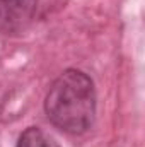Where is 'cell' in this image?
I'll list each match as a JSON object with an SVG mask.
<instances>
[{"label": "cell", "mask_w": 145, "mask_h": 147, "mask_svg": "<svg viewBox=\"0 0 145 147\" xmlns=\"http://www.w3.org/2000/svg\"><path fill=\"white\" fill-rule=\"evenodd\" d=\"M17 147H60V144L55 139H51L48 134H44L41 128L29 127L21 134Z\"/></svg>", "instance_id": "3957f363"}, {"label": "cell", "mask_w": 145, "mask_h": 147, "mask_svg": "<svg viewBox=\"0 0 145 147\" xmlns=\"http://www.w3.org/2000/svg\"><path fill=\"white\" fill-rule=\"evenodd\" d=\"M44 111L48 120L65 134L80 135L91 128L96 118V87L82 70L68 69L51 84Z\"/></svg>", "instance_id": "6da1fadb"}, {"label": "cell", "mask_w": 145, "mask_h": 147, "mask_svg": "<svg viewBox=\"0 0 145 147\" xmlns=\"http://www.w3.org/2000/svg\"><path fill=\"white\" fill-rule=\"evenodd\" d=\"M38 0H0V29L19 33L33 21Z\"/></svg>", "instance_id": "7a4b0ae2"}]
</instances>
